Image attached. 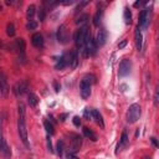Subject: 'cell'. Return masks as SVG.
Listing matches in <instances>:
<instances>
[{
	"label": "cell",
	"instance_id": "ab89813d",
	"mask_svg": "<svg viewBox=\"0 0 159 159\" xmlns=\"http://www.w3.org/2000/svg\"><path fill=\"white\" fill-rule=\"evenodd\" d=\"M0 45H1V41H0Z\"/></svg>",
	"mask_w": 159,
	"mask_h": 159
},
{
	"label": "cell",
	"instance_id": "4fadbf2b",
	"mask_svg": "<svg viewBox=\"0 0 159 159\" xmlns=\"http://www.w3.org/2000/svg\"><path fill=\"white\" fill-rule=\"evenodd\" d=\"M31 42H32V45H34L35 47L42 48V47H43V43H45V40H43V36H42L40 32H36V34L32 35Z\"/></svg>",
	"mask_w": 159,
	"mask_h": 159
},
{
	"label": "cell",
	"instance_id": "484cf974",
	"mask_svg": "<svg viewBox=\"0 0 159 159\" xmlns=\"http://www.w3.org/2000/svg\"><path fill=\"white\" fill-rule=\"evenodd\" d=\"M6 34H7L10 37H12V36L15 35V25H14L12 22H9V24L6 25Z\"/></svg>",
	"mask_w": 159,
	"mask_h": 159
},
{
	"label": "cell",
	"instance_id": "3957f363",
	"mask_svg": "<svg viewBox=\"0 0 159 159\" xmlns=\"http://www.w3.org/2000/svg\"><path fill=\"white\" fill-rule=\"evenodd\" d=\"M89 36V31H88V27L87 26H82L80 27L76 32H75V43L77 47L82 48L84 46V42L87 40V37Z\"/></svg>",
	"mask_w": 159,
	"mask_h": 159
},
{
	"label": "cell",
	"instance_id": "8fae6325",
	"mask_svg": "<svg viewBox=\"0 0 159 159\" xmlns=\"http://www.w3.org/2000/svg\"><path fill=\"white\" fill-rule=\"evenodd\" d=\"M73 138L71 139V144H70V149H68V153H72V154H76L80 148H81V144H82V138L77 134L72 135Z\"/></svg>",
	"mask_w": 159,
	"mask_h": 159
},
{
	"label": "cell",
	"instance_id": "cb8c5ba5",
	"mask_svg": "<svg viewBox=\"0 0 159 159\" xmlns=\"http://www.w3.org/2000/svg\"><path fill=\"white\" fill-rule=\"evenodd\" d=\"M43 127H45V129H46L47 134L52 135V134L55 133V129H53V124H52L51 122H48V120H45V122H43Z\"/></svg>",
	"mask_w": 159,
	"mask_h": 159
},
{
	"label": "cell",
	"instance_id": "44dd1931",
	"mask_svg": "<svg viewBox=\"0 0 159 159\" xmlns=\"http://www.w3.org/2000/svg\"><path fill=\"white\" fill-rule=\"evenodd\" d=\"M27 103H29L30 107H36L37 103H39V97L32 92L27 93Z\"/></svg>",
	"mask_w": 159,
	"mask_h": 159
},
{
	"label": "cell",
	"instance_id": "ffe728a7",
	"mask_svg": "<svg viewBox=\"0 0 159 159\" xmlns=\"http://www.w3.org/2000/svg\"><path fill=\"white\" fill-rule=\"evenodd\" d=\"M102 16H103V7H98L96 14H94V16H93V25L94 26H99Z\"/></svg>",
	"mask_w": 159,
	"mask_h": 159
},
{
	"label": "cell",
	"instance_id": "d590c367",
	"mask_svg": "<svg viewBox=\"0 0 159 159\" xmlns=\"http://www.w3.org/2000/svg\"><path fill=\"white\" fill-rule=\"evenodd\" d=\"M47 148H48L50 152H53V149H52V144H51V139H50V138L47 139Z\"/></svg>",
	"mask_w": 159,
	"mask_h": 159
},
{
	"label": "cell",
	"instance_id": "4dcf8cb0",
	"mask_svg": "<svg viewBox=\"0 0 159 159\" xmlns=\"http://www.w3.org/2000/svg\"><path fill=\"white\" fill-rule=\"evenodd\" d=\"M84 117H86V118H88V119H89V118H92V112H91V109H89V108H86V109H84Z\"/></svg>",
	"mask_w": 159,
	"mask_h": 159
},
{
	"label": "cell",
	"instance_id": "30bf717a",
	"mask_svg": "<svg viewBox=\"0 0 159 159\" xmlns=\"http://www.w3.org/2000/svg\"><path fill=\"white\" fill-rule=\"evenodd\" d=\"M9 92H10V87L7 83V78L4 73H0V96L6 98Z\"/></svg>",
	"mask_w": 159,
	"mask_h": 159
},
{
	"label": "cell",
	"instance_id": "74e56055",
	"mask_svg": "<svg viewBox=\"0 0 159 159\" xmlns=\"http://www.w3.org/2000/svg\"><path fill=\"white\" fill-rule=\"evenodd\" d=\"M0 10H1V5H0Z\"/></svg>",
	"mask_w": 159,
	"mask_h": 159
},
{
	"label": "cell",
	"instance_id": "f35d334b",
	"mask_svg": "<svg viewBox=\"0 0 159 159\" xmlns=\"http://www.w3.org/2000/svg\"><path fill=\"white\" fill-rule=\"evenodd\" d=\"M147 159H150V158H147Z\"/></svg>",
	"mask_w": 159,
	"mask_h": 159
},
{
	"label": "cell",
	"instance_id": "f546056e",
	"mask_svg": "<svg viewBox=\"0 0 159 159\" xmlns=\"http://www.w3.org/2000/svg\"><path fill=\"white\" fill-rule=\"evenodd\" d=\"M87 19H88V16H87V15H86V14H84V15H82V16H81V17H78V20H77V21H76V24H84V22H86V20H87Z\"/></svg>",
	"mask_w": 159,
	"mask_h": 159
},
{
	"label": "cell",
	"instance_id": "d6a6232c",
	"mask_svg": "<svg viewBox=\"0 0 159 159\" xmlns=\"http://www.w3.org/2000/svg\"><path fill=\"white\" fill-rule=\"evenodd\" d=\"M66 159H78L75 154H72V153H67V155H66Z\"/></svg>",
	"mask_w": 159,
	"mask_h": 159
},
{
	"label": "cell",
	"instance_id": "e575fe53",
	"mask_svg": "<svg viewBox=\"0 0 159 159\" xmlns=\"http://www.w3.org/2000/svg\"><path fill=\"white\" fill-rule=\"evenodd\" d=\"M154 106L155 107L158 106V91H155V93H154Z\"/></svg>",
	"mask_w": 159,
	"mask_h": 159
},
{
	"label": "cell",
	"instance_id": "f1b7e54d",
	"mask_svg": "<svg viewBox=\"0 0 159 159\" xmlns=\"http://www.w3.org/2000/svg\"><path fill=\"white\" fill-rule=\"evenodd\" d=\"M36 27H37V22L34 21V20L29 21L27 25H26V29H27V30H34V29H36Z\"/></svg>",
	"mask_w": 159,
	"mask_h": 159
},
{
	"label": "cell",
	"instance_id": "52a82bcc",
	"mask_svg": "<svg viewBox=\"0 0 159 159\" xmlns=\"http://www.w3.org/2000/svg\"><path fill=\"white\" fill-rule=\"evenodd\" d=\"M68 40H70V32L67 30V26L65 24H62L57 29V41L60 43H67Z\"/></svg>",
	"mask_w": 159,
	"mask_h": 159
},
{
	"label": "cell",
	"instance_id": "9a60e30c",
	"mask_svg": "<svg viewBox=\"0 0 159 159\" xmlns=\"http://www.w3.org/2000/svg\"><path fill=\"white\" fill-rule=\"evenodd\" d=\"M106 40H107V31H106L104 29H101V30L98 31V34H97L96 40H94L97 47H98V46H99V47L103 46V45L106 43Z\"/></svg>",
	"mask_w": 159,
	"mask_h": 159
},
{
	"label": "cell",
	"instance_id": "7c38bea8",
	"mask_svg": "<svg viewBox=\"0 0 159 159\" xmlns=\"http://www.w3.org/2000/svg\"><path fill=\"white\" fill-rule=\"evenodd\" d=\"M67 61H68L70 68L75 70V68L77 67V65H78V52H77V50H72V51L68 53Z\"/></svg>",
	"mask_w": 159,
	"mask_h": 159
},
{
	"label": "cell",
	"instance_id": "d4e9b609",
	"mask_svg": "<svg viewBox=\"0 0 159 159\" xmlns=\"http://www.w3.org/2000/svg\"><path fill=\"white\" fill-rule=\"evenodd\" d=\"M124 21H125L127 25H129L132 22V12H130V10L128 7L124 9Z\"/></svg>",
	"mask_w": 159,
	"mask_h": 159
},
{
	"label": "cell",
	"instance_id": "4316f807",
	"mask_svg": "<svg viewBox=\"0 0 159 159\" xmlns=\"http://www.w3.org/2000/svg\"><path fill=\"white\" fill-rule=\"evenodd\" d=\"M63 147H65L63 140H58V142H57V145H56V149H57V154H58L60 157L63 154Z\"/></svg>",
	"mask_w": 159,
	"mask_h": 159
},
{
	"label": "cell",
	"instance_id": "d6986e66",
	"mask_svg": "<svg viewBox=\"0 0 159 159\" xmlns=\"http://www.w3.org/2000/svg\"><path fill=\"white\" fill-rule=\"evenodd\" d=\"M68 65V61H67V56L66 55H62L60 58H58V61L56 62V65H55V68L56 70H63L66 66Z\"/></svg>",
	"mask_w": 159,
	"mask_h": 159
},
{
	"label": "cell",
	"instance_id": "ac0fdd59",
	"mask_svg": "<svg viewBox=\"0 0 159 159\" xmlns=\"http://www.w3.org/2000/svg\"><path fill=\"white\" fill-rule=\"evenodd\" d=\"M92 112V118L96 120V123L98 125H101V128H104V122H103V118H102V114L97 111V109H91Z\"/></svg>",
	"mask_w": 159,
	"mask_h": 159
},
{
	"label": "cell",
	"instance_id": "5bb4252c",
	"mask_svg": "<svg viewBox=\"0 0 159 159\" xmlns=\"http://www.w3.org/2000/svg\"><path fill=\"white\" fill-rule=\"evenodd\" d=\"M15 48L19 52V57H21V60H24L25 58V56H24V53H25V40L21 39V37L16 39L15 40Z\"/></svg>",
	"mask_w": 159,
	"mask_h": 159
},
{
	"label": "cell",
	"instance_id": "7a4b0ae2",
	"mask_svg": "<svg viewBox=\"0 0 159 159\" xmlns=\"http://www.w3.org/2000/svg\"><path fill=\"white\" fill-rule=\"evenodd\" d=\"M94 77L92 75H87L82 78L81 83H80V93H81V97L83 99H87L89 98L91 96V88H92V83L94 82L93 80Z\"/></svg>",
	"mask_w": 159,
	"mask_h": 159
},
{
	"label": "cell",
	"instance_id": "9c48e42d",
	"mask_svg": "<svg viewBox=\"0 0 159 159\" xmlns=\"http://www.w3.org/2000/svg\"><path fill=\"white\" fill-rule=\"evenodd\" d=\"M0 155L4 157V158H10L11 157V152H10V148L2 135V130L0 128Z\"/></svg>",
	"mask_w": 159,
	"mask_h": 159
},
{
	"label": "cell",
	"instance_id": "836d02e7",
	"mask_svg": "<svg viewBox=\"0 0 159 159\" xmlns=\"http://www.w3.org/2000/svg\"><path fill=\"white\" fill-rule=\"evenodd\" d=\"M127 42H128L127 40H123L122 42H119V43H118V48H123V47L127 45Z\"/></svg>",
	"mask_w": 159,
	"mask_h": 159
},
{
	"label": "cell",
	"instance_id": "1f68e13d",
	"mask_svg": "<svg viewBox=\"0 0 159 159\" xmlns=\"http://www.w3.org/2000/svg\"><path fill=\"white\" fill-rule=\"evenodd\" d=\"M73 124H75L76 127H78V125L81 124V119H80V117H75V118H73Z\"/></svg>",
	"mask_w": 159,
	"mask_h": 159
},
{
	"label": "cell",
	"instance_id": "8992f818",
	"mask_svg": "<svg viewBox=\"0 0 159 159\" xmlns=\"http://www.w3.org/2000/svg\"><path fill=\"white\" fill-rule=\"evenodd\" d=\"M27 89H29V82L26 80H21L19 82H16V84L12 88V92L16 97H21L27 92Z\"/></svg>",
	"mask_w": 159,
	"mask_h": 159
},
{
	"label": "cell",
	"instance_id": "8d00e7d4",
	"mask_svg": "<svg viewBox=\"0 0 159 159\" xmlns=\"http://www.w3.org/2000/svg\"><path fill=\"white\" fill-rule=\"evenodd\" d=\"M150 140H152V143L154 144V147H158V142H157V139H155L154 137H152V138H150Z\"/></svg>",
	"mask_w": 159,
	"mask_h": 159
},
{
	"label": "cell",
	"instance_id": "e0dca14e",
	"mask_svg": "<svg viewBox=\"0 0 159 159\" xmlns=\"http://www.w3.org/2000/svg\"><path fill=\"white\" fill-rule=\"evenodd\" d=\"M134 37H135V46H137V50L140 51V50H142V45H143V36H142L140 29H139L138 26H137V29H135Z\"/></svg>",
	"mask_w": 159,
	"mask_h": 159
},
{
	"label": "cell",
	"instance_id": "83f0119b",
	"mask_svg": "<svg viewBox=\"0 0 159 159\" xmlns=\"http://www.w3.org/2000/svg\"><path fill=\"white\" fill-rule=\"evenodd\" d=\"M45 16H46V9L42 6L40 9V11H39V19H40V21H43L45 20Z\"/></svg>",
	"mask_w": 159,
	"mask_h": 159
},
{
	"label": "cell",
	"instance_id": "603a6c76",
	"mask_svg": "<svg viewBox=\"0 0 159 159\" xmlns=\"http://www.w3.org/2000/svg\"><path fill=\"white\" fill-rule=\"evenodd\" d=\"M83 134H84V137L89 138V139H91V140H93V142H96V140H97V135H96V133H94V132H92L91 129H88L87 127H84V128H83Z\"/></svg>",
	"mask_w": 159,
	"mask_h": 159
},
{
	"label": "cell",
	"instance_id": "7402d4cb",
	"mask_svg": "<svg viewBox=\"0 0 159 159\" xmlns=\"http://www.w3.org/2000/svg\"><path fill=\"white\" fill-rule=\"evenodd\" d=\"M35 12H36V6L35 5H29L27 6V10H26V17H27V20L29 21H31L32 20V17H34V15H35Z\"/></svg>",
	"mask_w": 159,
	"mask_h": 159
},
{
	"label": "cell",
	"instance_id": "277c9868",
	"mask_svg": "<svg viewBox=\"0 0 159 159\" xmlns=\"http://www.w3.org/2000/svg\"><path fill=\"white\" fill-rule=\"evenodd\" d=\"M140 113H142V108L138 103H133L129 106L128 111H127V122L128 123H135L139 117H140Z\"/></svg>",
	"mask_w": 159,
	"mask_h": 159
},
{
	"label": "cell",
	"instance_id": "5b68a950",
	"mask_svg": "<svg viewBox=\"0 0 159 159\" xmlns=\"http://www.w3.org/2000/svg\"><path fill=\"white\" fill-rule=\"evenodd\" d=\"M149 21H150V9L149 7H145L139 14V24H138V27L142 29V30H145L148 27V25H149Z\"/></svg>",
	"mask_w": 159,
	"mask_h": 159
},
{
	"label": "cell",
	"instance_id": "ba28073f",
	"mask_svg": "<svg viewBox=\"0 0 159 159\" xmlns=\"http://www.w3.org/2000/svg\"><path fill=\"white\" fill-rule=\"evenodd\" d=\"M130 70H132V61L128 60V58H124L120 61L119 63V70H118V75L120 77H125L130 73Z\"/></svg>",
	"mask_w": 159,
	"mask_h": 159
},
{
	"label": "cell",
	"instance_id": "6da1fadb",
	"mask_svg": "<svg viewBox=\"0 0 159 159\" xmlns=\"http://www.w3.org/2000/svg\"><path fill=\"white\" fill-rule=\"evenodd\" d=\"M17 113H19V118H17V132H19L20 139L24 143V145L26 148H29L30 144H29V139H27V129H26V119H25L26 109H25L24 103H19V106H17Z\"/></svg>",
	"mask_w": 159,
	"mask_h": 159
},
{
	"label": "cell",
	"instance_id": "2e32d148",
	"mask_svg": "<svg viewBox=\"0 0 159 159\" xmlns=\"http://www.w3.org/2000/svg\"><path fill=\"white\" fill-rule=\"evenodd\" d=\"M128 142H129V139H128V134H127V132L124 130V132L122 133V137H120L119 143H118V145H117V153H118L119 150H123V149L128 145Z\"/></svg>",
	"mask_w": 159,
	"mask_h": 159
}]
</instances>
